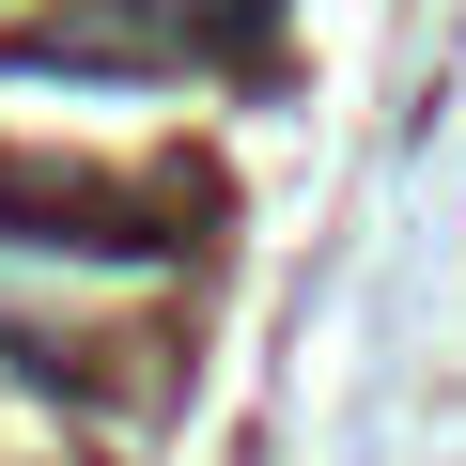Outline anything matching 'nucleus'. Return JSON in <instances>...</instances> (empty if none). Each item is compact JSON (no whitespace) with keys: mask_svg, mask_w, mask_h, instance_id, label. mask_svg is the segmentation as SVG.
Instances as JSON below:
<instances>
[{"mask_svg":"<svg viewBox=\"0 0 466 466\" xmlns=\"http://www.w3.org/2000/svg\"><path fill=\"white\" fill-rule=\"evenodd\" d=\"M202 47L156 16V0H63L47 32H0V78H109V94H156V78H187Z\"/></svg>","mask_w":466,"mask_h":466,"instance_id":"1","label":"nucleus"},{"mask_svg":"<svg viewBox=\"0 0 466 466\" xmlns=\"http://www.w3.org/2000/svg\"><path fill=\"white\" fill-rule=\"evenodd\" d=\"M0 249H47V265H156L171 233H140L109 187L78 171H0Z\"/></svg>","mask_w":466,"mask_h":466,"instance_id":"2","label":"nucleus"},{"mask_svg":"<svg viewBox=\"0 0 466 466\" xmlns=\"http://www.w3.org/2000/svg\"><path fill=\"white\" fill-rule=\"evenodd\" d=\"M156 16H171L187 47H218V32H265V0H156Z\"/></svg>","mask_w":466,"mask_h":466,"instance_id":"3","label":"nucleus"}]
</instances>
